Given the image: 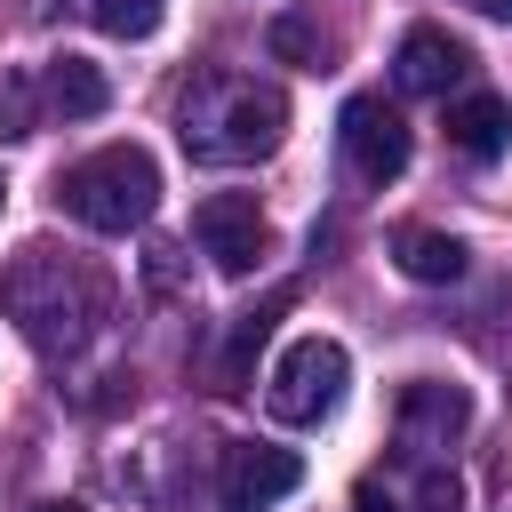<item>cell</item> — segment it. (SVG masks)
<instances>
[{"mask_svg": "<svg viewBox=\"0 0 512 512\" xmlns=\"http://www.w3.org/2000/svg\"><path fill=\"white\" fill-rule=\"evenodd\" d=\"M296 304V288H272L264 304H248V312H232V328H224V352H216V392H248V368H256V352L272 344V320Z\"/></svg>", "mask_w": 512, "mask_h": 512, "instance_id": "10", "label": "cell"}, {"mask_svg": "<svg viewBox=\"0 0 512 512\" xmlns=\"http://www.w3.org/2000/svg\"><path fill=\"white\" fill-rule=\"evenodd\" d=\"M472 8H480L488 24H512V0H472Z\"/></svg>", "mask_w": 512, "mask_h": 512, "instance_id": "18", "label": "cell"}, {"mask_svg": "<svg viewBox=\"0 0 512 512\" xmlns=\"http://www.w3.org/2000/svg\"><path fill=\"white\" fill-rule=\"evenodd\" d=\"M40 104H48L56 120H96V112L112 104V80H104L88 56H48V64H40Z\"/></svg>", "mask_w": 512, "mask_h": 512, "instance_id": "11", "label": "cell"}, {"mask_svg": "<svg viewBox=\"0 0 512 512\" xmlns=\"http://www.w3.org/2000/svg\"><path fill=\"white\" fill-rule=\"evenodd\" d=\"M56 200H64V216L88 224V232H136V224L160 208V168H152L144 144H104V152H88V160L64 168Z\"/></svg>", "mask_w": 512, "mask_h": 512, "instance_id": "3", "label": "cell"}, {"mask_svg": "<svg viewBox=\"0 0 512 512\" xmlns=\"http://www.w3.org/2000/svg\"><path fill=\"white\" fill-rule=\"evenodd\" d=\"M264 48H272L280 64H304V72H320V56H328V40H320V24H312V16H272Z\"/></svg>", "mask_w": 512, "mask_h": 512, "instance_id": "15", "label": "cell"}, {"mask_svg": "<svg viewBox=\"0 0 512 512\" xmlns=\"http://www.w3.org/2000/svg\"><path fill=\"white\" fill-rule=\"evenodd\" d=\"M464 424H472V392H464V384H440V376L400 384V448L432 456V448H448Z\"/></svg>", "mask_w": 512, "mask_h": 512, "instance_id": "8", "label": "cell"}, {"mask_svg": "<svg viewBox=\"0 0 512 512\" xmlns=\"http://www.w3.org/2000/svg\"><path fill=\"white\" fill-rule=\"evenodd\" d=\"M280 136H288V96L256 72H208L176 104V144L200 168H248V160L280 152Z\"/></svg>", "mask_w": 512, "mask_h": 512, "instance_id": "1", "label": "cell"}, {"mask_svg": "<svg viewBox=\"0 0 512 512\" xmlns=\"http://www.w3.org/2000/svg\"><path fill=\"white\" fill-rule=\"evenodd\" d=\"M32 512H88V504H72V496H40Z\"/></svg>", "mask_w": 512, "mask_h": 512, "instance_id": "19", "label": "cell"}, {"mask_svg": "<svg viewBox=\"0 0 512 512\" xmlns=\"http://www.w3.org/2000/svg\"><path fill=\"white\" fill-rule=\"evenodd\" d=\"M304 488V456L296 448H272V440H248L224 456V512H272L280 496Z\"/></svg>", "mask_w": 512, "mask_h": 512, "instance_id": "7", "label": "cell"}, {"mask_svg": "<svg viewBox=\"0 0 512 512\" xmlns=\"http://www.w3.org/2000/svg\"><path fill=\"white\" fill-rule=\"evenodd\" d=\"M336 136H344V168H352V184H392L400 168H408V120L384 104V96H352L344 104V120H336Z\"/></svg>", "mask_w": 512, "mask_h": 512, "instance_id": "6", "label": "cell"}, {"mask_svg": "<svg viewBox=\"0 0 512 512\" xmlns=\"http://www.w3.org/2000/svg\"><path fill=\"white\" fill-rule=\"evenodd\" d=\"M416 512H464V480H456V464H424L416 472Z\"/></svg>", "mask_w": 512, "mask_h": 512, "instance_id": "16", "label": "cell"}, {"mask_svg": "<svg viewBox=\"0 0 512 512\" xmlns=\"http://www.w3.org/2000/svg\"><path fill=\"white\" fill-rule=\"evenodd\" d=\"M0 304H8V320L24 328L32 352H72V344H88V328L104 320V272L80 264L72 248L32 240L24 256H8Z\"/></svg>", "mask_w": 512, "mask_h": 512, "instance_id": "2", "label": "cell"}, {"mask_svg": "<svg viewBox=\"0 0 512 512\" xmlns=\"http://www.w3.org/2000/svg\"><path fill=\"white\" fill-rule=\"evenodd\" d=\"M464 72H472V48H464V40H448L440 24H416V32H400L392 80H400L408 96H448Z\"/></svg>", "mask_w": 512, "mask_h": 512, "instance_id": "9", "label": "cell"}, {"mask_svg": "<svg viewBox=\"0 0 512 512\" xmlns=\"http://www.w3.org/2000/svg\"><path fill=\"white\" fill-rule=\"evenodd\" d=\"M392 256H400V272H408V280H424V288H448V280H464V240H456V232L400 224V232H392Z\"/></svg>", "mask_w": 512, "mask_h": 512, "instance_id": "13", "label": "cell"}, {"mask_svg": "<svg viewBox=\"0 0 512 512\" xmlns=\"http://www.w3.org/2000/svg\"><path fill=\"white\" fill-rule=\"evenodd\" d=\"M360 512H392V504H384V496H376V488H360Z\"/></svg>", "mask_w": 512, "mask_h": 512, "instance_id": "20", "label": "cell"}, {"mask_svg": "<svg viewBox=\"0 0 512 512\" xmlns=\"http://www.w3.org/2000/svg\"><path fill=\"white\" fill-rule=\"evenodd\" d=\"M344 376H352V360H344L336 336H296V344L280 352L272 384H264V408H272L280 424H320V416L344 400Z\"/></svg>", "mask_w": 512, "mask_h": 512, "instance_id": "4", "label": "cell"}, {"mask_svg": "<svg viewBox=\"0 0 512 512\" xmlns=\"http://www.w3.org/2000/svg\"><path fill=\"white\" fill-rule=\"evenodd\" d=\"M192 240H200V256H208L224 280H248V272L264 264V248H272V224H264L256 192H208V200L192 208Z\"/></svg>", "mask_w": 512, "mask_h": 512, "instance_id": "5", "label": "cell"}, {"mask_svg": "<svg viewBox=\"0 0 512 512\" xmlns=\"http://www.w3.org/2000/svg\"><path fill=\"white\" fill-rule=\"evenodd\" d=\"M448 144H456L464 160H504V144H512V104H504V96H456V104H448Z\"/></svg>", "mask_w": 512, "mask_h": 512, "instance_id": "12", "label": "cell"}, {"mask_svg": "<svg viewBox=\"0 0 512 512\" xmlns=\"http://www.w3.org/2000/svg\"><path fill=\"white\" fill-rule=\"evenodd\" d=\"M56 8L88 16V24L112 32V40H152V32H160V0H56Z\"/></svg>", "mask_w": 512, "mask_h": 512, "instance_id": "14", "label": "cell"}, {"mask_svg": "<svg viewBox=\"0 0 512 512\" xmlns=\"http://www.w3.org/2000/svg\"><path fill=\"white\" fill-rule=\"evenodd\" d=\"M16 120H24V112H16V88H8V80H0V136H24V128H16Z\"/></svg>", "mask_w": 512, "mask_h": 512, "instance_id": "17", "label": "cell"}]
</instances>
